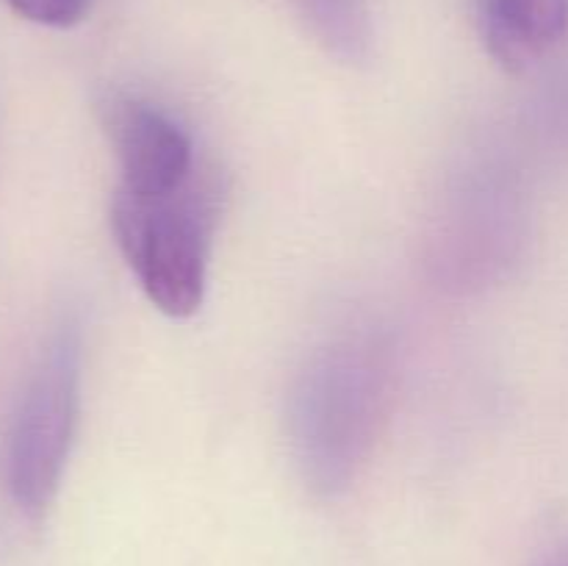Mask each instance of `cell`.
Listing matches in <instances>:
<instances>
[{
    "label": "cell",
    "instance_id": "2",
    "mask_svg": "<svg viewBox=\"0 0 568 566\" xmlns=\"http://www.w3.org/2000/svg\"><path fill=\"white\" fill-rule=\"evenodd\" d=\"M225 203V181L200 161L183 186L166 194L116 189L111 231L144 297L172 320H186L203 305L209 255Z\"/></svg>",
    "mask_w": 568,
    "mask_h": 566
},
{
    "label": "cell",
    "instance_id": "1",
    "mask_svg": "<svg viewBox=\"0 0 568 566\" xmlns=\"http://www.w3.org/2000/svg\"><path fill=\"white\" fill-rule=\"evenodd\" d=\"M392 344L353 327L311 350L288 394V442L300 475L322 497L358 477L386 420Z\"/></svg>",
    "mask_w": 568,
    "mask_h": 566
},
{
    "label": "cell",
    "instance_id": "5",
    "mask_svg": "<svg viewBox=\"0 0 568 566\" xmlns=\"http://www.w3.org/2000/svg\"><path fill=\"white\" fill-rule=\"evenodd\" d=\"M475 9L483 44L508 72L536 67L568 33V0H475Z\"/></svg>",
    "mask_w": 568,
    "mask_h": 566
},
{
    "label": "cell",
    "instance_id": "4",
    "mask_svg": "<svg viewBox=\"0 0 568 566\" xmlns=\"http://www.w3.org/2000/svg\"><path fill=\"white\" fill-rule=\"evenodd\" d=\"M100 125L120 164V189L166 194L189 181L200 161L186 128L161 105L128 92H105L98 103Z\"/></svg>",
    "mask_w": 568,
    "mask_h": 566
},
{
    "label": "cell",
    "instance_id": "8",
    "mask_svg": "<svg viewBox=\"0 0 568 566\" xmlns=\"http://www.w3.org/2000/svg\"><path fill=\"white\" fill-rule=\"evenodd\" d=\"M532 566H568V542H560L555 544V547L544 549V553L532 560Z\"/></svg>",
    "mask_w": 568,
    "mask_h": 566
},
{
    "label": "cell",
    "instance_id": "3",
    "mask_svg": "<svg viewBox=\"0 0 568 566\" xmlns=\"http://www.w3.org/2000/svg\"><path fill=\"white\" fill-rule=\"evenodd\" d=\"M81 325L61 316L39 350L3 433L0 469L9 497L37 519L55 499L81 408Z\"/></svg>",
    "mask_w": 568,
    "mask_h": 566
},
{
    "label": "cell",
    "instance_id": "6",
    "mask_svg": "<svg viewBox=\"0 0 568 566\" xmlns=\"http://www.w3.org/2000/svg\"><path fill=\"white\" fill-rule=\"evenodd\" d=\"M316 42L344 64L372 53V14L366 0H292Z\"/></svg>",
    "mask_w": 568,
    "mask_h": 566
},
{
    "label": "cell",
    "instance_id": "7",
    "mask_svg": "<svg viewBox=\"0 0 568 566\" xmlns=\"http://www.w3.org/2000/svg\"><path fill=\"white\" fill-rule=\"evenodd\" d=\"M22 20L48 28H72L89 14L92 0H6Z\"/></svg>",
    "mask_w": 568,
    "mask_h": 566
}]
</instances>
